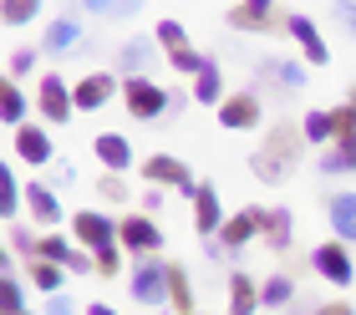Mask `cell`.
Segmentation results:
<instances>
[{
    "label": "cell",
    "mask_w": 356,
    "mask_h": 315,
    "mask_svg": "<svg viewBox=\"0 0 356 315\" xmlns=\"http://www.w3.org/2000/svg\"><path fill=\"white\" fill-rule=\"evenodd\" d=\"M300 147H305V132H300V127L275 122V127H270V138H265V147H254V153H250L254 178H265V184H285V173L296 168Z\"/></svg>",
    "instance_id": "6da1fadb"
},
{
    "label": "cell",
    "mask_w": 356,
    "mask_h": 315,
    "mask_svg": "<svg viewBox=\"0 0 356 315\" xmlns=\"http://www.w3.org/2000/svg\"><path fill=\"white\" fill-rule=\"evenodd\" d=\"M127 290H133L138 305H168V259L163 255H138L133 275H127Z\"/></svg>",
    "instance_id": "7a4b0ae2"
},
{
    "label": "cell",
    "mask_w": 356,
    "mask_h": 315,
    "mask_svg": "<svg viewBox=\"0 0 356 315\" xmlns=\"http://www.w3.org/2000/svg\"><path fill=\"white\" fill-rule=\"evenodd\" d=\"M122 107H127V118H138V122H158L168 112V92L148 76H122Z\"/></svg>",
    "instance_id": "3957f363"
},
{
    "label": "cell",
    "mask_w": 356,
    "mask_h": 315,
    "mask_svg": "<svg viewBox=\"0 0 356 315\" xmlns=\"http://www.w3.org/2000/svg\"><path fill=\"white\" fill-rule=\"evenodd\" d=\"M153 41L163 46V56H168V66H173V72H188V76H199V66L209 61V56L199 51V46H193V41L184 36V26H178V21H158Z\"/></svg>",
    "instance_id": "277c9868"
},
{
    "label": "cell",
    "mask_w": 356,
    "mask_h": 315,
    "mask_svg": "<svg viewBox=\"0 0 356 315\" xmlns=\"http://www.w3.org/2000/svg\"><path fill=\"white\" fill-rule=\"evenodd\" d=\"M143 178H148L153 188H178V193H199V178H193V168L184 158H173V153H153V158H143Z\"/></svg>",
    "instance_id": "5b68a950"
},
{
    "label": "cell",
    "mask_w": 356,
    "mask_h": 315,
    "mask_svg": "<svg viewBox=\"0 0 356 315\" xmlns=\"http://www.w3.org/2000/svg\"><path fill=\"white\" fill-rule=\"evenodd\" d=\"M36 107H41V118L51 122V127H61V122H72V112H76V102H72V87H67V76L46 72V76L36 81Z\"/></svg>",
    "instance_id": "8992f818"
},
{
    "label": "cell",
    "mask_w": 356,
    "mask_h": 315,
    "mask_svg": "<svg viewBox=\"0 0 356 315\" xmlns=\"http://www.w3.org/2000/svg\"><path fill=\"white\" fill-rule=\"evenodd\" d=\"M72 239L82 244L87 255L112 250V244H118V224H112L107 213H97V209H82V213H72Z\"/></svg>",
    "instance_id": "52a82bcc"
},
{
    "label": "cell",
    "mask_w": 356,
    "mask_h": 315,
    "mask_svg": "<svg viewBox=\"0 0 356 315\" xmlns=\"http://www.w3.org/2000/svg\"><path fill=\"white\" fill-rule=\"evenodd\" d=\"M112 97H122V76H118V72H87V76L72 87L76 112H97V107H107Z\"/></svg>",
    "instance_id": "ba28073f"
},
{
    "label": "cell",
    "mask_w": 356,
    "mask_h": 315,
    "mask_svg": "<svg viewBox=\"0 0 356 315\" xmlns=\"http://www.w3.org/2000/svg\"><path fill=\"white\" fill-rule=\"evenodd\" d=\"M118 244L127 255H158L168 239H163V229H158L148 213H127V219L118 224Z\"/></svg>",
    "instance_id": "9c48e42d"
},
{
    "label": "cell",
    "mask_w": 356,
    "mask_h": 315,
    "mask_svg": "<svg viewBox=\"0 0 356 315\" xmlns=\"http://www.w3.org/2000/svg\"><path fill=\"white\" fill-rule=\"evenodd\" d=\"M311 270H316L321 280H331V285H351V280H356V264H351V255H346L341 239L316 244V250H311Z\"/></svg>",
    "instance_id": "30bf717a"
},
{
    "label": "cell",
    "mask_w": 356,
    "mask_h": 315,
    "mask_svg": "<svg viewBox=\"0 0 356 315\" xmlns=\"http://www.w3.org/2000/svg\"><path fill=\"white\" fill-rule=\"evenodd\" d=\"M265 234V209H239V213H229V219H224V229H219V244H224V250H229V255H239V250H245V244L250 239H260Z\"/></svg>",
    "instance_id": "8fae6325"
},
{
    "label": "cell",
    "mask_w": 356,
    "mask_h": 315,
    "mask_svg": "<svg viewBox=\"0 0 356 315\" xmlns=\"http://www.w3.org/2000/svg\"><path fill=\"white\" fill-rule=\"evenodd\" d=\"M229 26L234 31H254V36H285L290 31V15H280V10H265V6H234L229 10Z\"/></svg>",
    "instance_id": "7c38bea8"
},
{
    "label": "cell",
    "mask_w": 356,
    "mask_h": 315,
    "mask_svg": "<svg viewBox=\"0 0 356 315\" xmlns=\"http://www.w3.org/2000/svg\"><path fill=\"white\" fill-rule=\"evenodd\" d=\"M219 122L229 127V132H250V127H260V97H254V87L234 92V97H224V102H219Z\"/></svg>",
    "instance_id": "4fadbf2b"
},
{
    "label": "cell",
    "mask_w": 356,
    "mask_h": 315,
    "mask_svg": "<svg viewBox=\"0 0 356 315\" xmlns=\"http://www.w3.org/2000/svg\"><path fill=\"white\" fill-rule=\"evenodd\" d=\"M285 36L300 46L305 66H326V61H331V46H326V36L316 31V21H311V15H290V31H285Z\"/></svg>",
    "instance_id": "5bb4252c"
},
{
    "label": "cell",
    "mask_w": 356,
    "mask_h": 315,
    "mask_svg": "<svg viewBox=\"0 0 356 315\" xmlns=\"http://www.w3.org/2000/svg\"><path fill=\"white\" fill-rule=\"evenodd\" d=\"M82 41H87L82 21H76V15H56V21H46L41 51H51V56H67V51H82Z\"/></svg>",
    "instance_id": "9a60e30c"
},
{
    "label": "cell",
    "mask_w": 356,
    "mask_h": 315,
    "mask_svg": "<svg viewBox=\"0 0 356 315\" xmlns=\"http://www.w3.org/2000/svg\"><path fill=\"white\" fill-rule=\"evenodd\" d=\"M26 213L36 219L41 229H56L61 219H67V209H61L56 188H46V178H36V184H26Z\"/></svg>",
    "instance_id": "2e32d148"
},
{
    "label": "cell",
    "mask_w": 356,
    "mask_h": 315,
    "mask_svg": "<svg viewBox=\"0 0 356 315\" xmlns=\"http://www.w3.org/2000/svg\"><path fill=\"white\" fill-rule=\"evenodd\" d=\"M15 158H21V163H31V168H46V163L56 158L51 132H46V127H36V122L15 127Z\"/></svg>",
    "instance_id": "e0dca14e"
},
{
    "label": "cell",
    "mask_w": 356,
    "mask_h": 315,
    "mask_svg": "<svg viewBox=\"0 0 356 315\" xmlns=\"http://www.w3.org/2000/svg\"><path fill=\"white\" fill-rule=\"evenodd\" d=\"M224 219H229V213L219 209L214 184H199V193H193V234H199V239H214L219 229H224Z\"/></svg>",
    "instance_id": "ac0fdd59"
},
{
    "label": "cell",
    "mask_w": 356,
    "mask_h": 315,
    "mask_svg": "<svg viewBox=\"0 0 356 315\" xmlns=\"http://www.w3.org/2000/svg\"><path fill=\"white\" fill-rule=\"evenodd\" d=\"M158 61V41L153 36H133L118 46V76H143Z\"/></svg>",
    "instance_id": "d6986e66"
},
{
    "label": "cell",
    "mask_w": 356,
    "mask_h": 315,
    "mask_svg": "<svg viewBox=\"0 0 356 315\" xmlns=\"http://www.w3.org/2000/svg\"><path fill=\"white\" fill-rule=\"evenodd\" d=\"M92 153H97V163H102L107 173H127L133 168V143H127L122 132H97Z\"/></svg>",
    "instance_id": "ffe728a7"
},
{
    "label": "cell",
    "mask_w": 356,
    "mask_h": 315,
    "mask_svg": "<svg viewBox=\"0 0 356 315\" xmlns=\"http://www.w3.org/2000/svg\"><path fill=\"white\" fill-rule=\"evenodd\" d=\"M260 76L280 81L285 92H300L305 81H311V66L305 61H280V56H260Z\"/></svg>",
    "instance_id": "44dd1931"
},
{
    "label": "cell",
    "mask_w": 356,
    "mask_h": 315,
    "mask_svg": "<svg viewBox=\"0 0 356 315\" xmlns=\"http://www.w3.org/2000/svg\"><path fill=\"white\" fill-rule=\"evenodd\" d=\"M331 229H336V239L341 244H356V193H331Z\"/></svg>",
    "instance_id": "7402d4cb"
},
{
    "label": "cell",
    "mask_w": 356,
    "mask_h": 315,
    "mask_svg": "<svg viewBox=\"0 0 356 315\" xmlns=\"http://www.w3.org/2000/svg\"><path fill=\"white\" fill-rule=\"evenodd\" d=\"M254 310H260V280L234 270L229 275V315H254Z\"/></svg>",
    "instance_id": "603a6c76"
},
{
    "label": "cell",
    "mask_w": 356,
    "mask_h": 315,
    "mask_svg": "<svg viewBox=\"0 0 356 315\" xmlns=\"http://www.w3.org/2000/svg\"><path fill=\"white\" fill-rule=\"evenodd\" d=\"M188 97H193V102H204V107H219V102H224V72H219V61H204V66H199Z\"/></svg>",
    "instance_id": "cb8c5ba5"
},
{
    "label": "cell",
    "mask_w": 356,
    "mask_h": 315,
    "mask_svg": "<svg viewBox=\"0 0 356 315\" xmlns=\"http://www.w3.org/2000/svg\"><path fill=\"white\" fill-rule=\"evenodd\" d=\"M26 280H31V285H36L41 295H61V285H67V270L36 255V259H26Z\"/></svg>",
    "instance_id": "d4e9b609"
},
{
    "label": "cell",
    "mask_w": 356,
    "mask_h": 315,
    "mask_svg": "<svg viewBox=\"0 0 356 315\" xmlns=\"http://www.w3.org/2000/svg\"><path fill=\"white\" fill-rule=\"evenodd\" d=\"M21 209H26V188L15 184V173L6 168V158H0V219L15 224V219H21Z\"/></svg>",
    "instance_id": "484cf974"
},
{
    "label": "cell",
    "mask_w": 356,
    "mask_h": 315,
    "mask_svg": "<svg viewBox=\"0 0 356 315\" xmlns=\"http://www.w3.org/2000/svg\"><path fill=\"white\" fill-rule=\"evenodd\" d=\"M290 239H296V219H290V209H265V244L280 255V250H290Z\"/></svg>",
    "instance_id": "4316f807"
},
{
    "label": "cell",
    "mask_w": 356,
    "mask_h": 315,
    "mask_svg": "<svg viewBox=\"0 0 356 315\" xmlns=\"http://www.w3.org/2000/svg\"><path fill=\"white\" fill-rule=\"evenodd\" d=\"M296 280H290L285 270L280 275H270V280H260V305H275V310H290V305H296Z\"/></svg>",
    "instance_id": "83f0119b"
},
{
    "label": "cell",
    "mask_w": 356,
    "mask_h": 315,
    "mask_svg": "<svg viewBox=\"0 0 356 315\" xmlns=\"http://www.w3.org/2000/svg\"><path fill=\"white\" fill-rule=\"evenodd\" d=\"M168 305L178 315H193V280L184 264H168Z\"/></svg>",
    "instance_id": "f1b7e54d"
},
{
    "label": "cell",
    "mask_w": 356,
    "mask_h": 315,
    "mask_svg": "<svg viewBox=\"0 0 356 315\" xmlns=\"http://www.w3.org/2000/svg\"><path fill=\"white\" fill-rule=\"evenodd\" d=\"M321 173H356V138L326 143V153H321Z\"/></svg>",
    "instance_id": "f546056e"
},
{
    "label": "cell",
    "mask_w": 356,
    "mask_h": 315,
    "mask_svg": "<svg viewBox=\"0 0 356 315\" xmlns=\"http://www.w3.org/2000/svg\"><path fill=\"white\" fill-rule=\"evenodd\" d=\"M36 255L67 270V259L76 255V239H72V234H56V229H41V244H36Z\"/></svg>",
    "instance_id": "4dcf8cb0"
},
{
    "label": "cell",
    "mask_w": 356,
    "mask_h": 315,
    "mask_svg": "<svg viewBox=\"0 0 356 315\" xmlns=\"http://www.w3.org/2000/svg\"><path fill=\"white\" fill-rule=\"evenodd\" d=\"M87 15H102V21H122V15H138L143 0H82Z\"/></svg>",
    "instance_id": "1f68e13d"
},
{
    "label": "cell",
    "mask_w": 356,
    "mask_h": 315,
    "mask_svg": "<svg viewBox=\"0 0 356 315\" xmlns=\"http://www.w3.org/2000/svg\"><path fill=\"white\" fill-rule=\"evenodd\" d=\"M26 107H31V102H26V92L10 81V87L0 92V122H10V127H26Z\"/></svg>",
    "instance_id": "d6a6232c"
},
{
    "label": "cell",
    "mask_w": 356,
    "mask_h": 315,
    "mask_svg": "<svg viewBox=\"0 0 356 315\" xmlns=\"http://www.w3.org/2000/svg\"><path fill=\"white\" fill-rule=\"evenodd\" d=\"M0 315H36L26 305V290L15 285V275H0Z\"/></svg>",
    "instance_id": "836d02e7"
},
{
    "label": "cell",
    "mask_w": 356,
    "mask_h": 315,
    "mask_svg": "<svg viewBox=\"0 0 356 315\" xmlns=\"http://www.w3.org/2000/svg\"><path fill=\"white\" fill-rule=\"evenodd\" d=\"M41 15V0H0V21L6 26H31Z\"/></svg>",
    "instance_id": "e575fe53"
},
{
    "label": "cell",
    "mask_w": 356,
    "mask_h": 315,
    "mask_svg": "<svg viewBox=\"0 0 356 315\" xmlns=\"http://www.w3.org/2000/svg\"><path fill=\"white\" fill-rule=\"evenodd\" d=\"M300 132H305V143H331V112L326 107H311L300 118Z\"/></svg>",
    "instance_id": "d590c367"
},
{
    "label": "cell",
    "mask_w": 356,
    "mask_h": 315,
    "mask_svg": "<svg viewBox=\"0 0 356 315\" xmlns=\"http://www.w3.org/2000/svg\"><path fill=\"white\" fill-rule=\"evenodd\" d=\"M341 138H356V107L351 102L331 107V143H341Z\"/></svg>",
    "instance_id": "8d00e7d4"
},
{
    "label": "cell",
    "mask_w": 356,
    "mask_h": 315,
    "mask_svg": "<svg viewBox=\"0 0 356 315\" xmlns=\"http://www.w3.org/2000/svg\"><path fill=\"white\" fill-rule=\"evenodd\" d=\"M36 244H41V234H31L26 224H10V250H15V255L36 259Z\"/></svg>",
    "instance_id": "74e56055"
},
{
    "label": "cell",
    "mask_w": 356,
    "mask_h": 315,
    "mask_svg": "<svg viewBox=\"0 0 356 315\" xmlns=\"http://www.w3.org/2000/svg\"><path fill=\"white\" fill-rule=\"evenodd\" d=\"M92 259H97V270H92V275H102V280L122 275V250H118V244H112V250H97Z\"/></svg>",
    "instance_id": "f35d334b"
},
{
    "label": "cell",
    "mask_w": 356,
    "mask_h": 315,
    "mask_svg": "<svg viewBox=\"0 0 356 315\" xmlns=\"http://www.w3.org/2000/svg\"><path fill=\"white\" fill-rule=\"evenodd\" d=\"M36 51H41V46H21V51L10 56V76H31V72H36Z\"/></svg>",
    "instance_id": "ab89813d"
},
{
    "label": "cell",
    "mask_w": 356,
    "mask_h": 315,
    "mask_svg": "<svg viewBox=\"0 0 356 315\" xmlns=\"http://www.w3.org/2000/svg\"><path fill=\"white\" fill-rule=\"evenodd\" d=\"M97 193H102L107 204H122V198H127V184H122V173H107L102 184H97Z\"/></svg>",
    "instance_id": "60d3db41"
},
{
    "label": "cell",
    "mask_w": 356,
    "mask_h": 315,
    "mask_svg": "<svg viewBox=\"0 0 356 315\" xmlns=\"http://www.w3.org/2000/svg\"><path fill=\"white\" fill-rule=\"evenodd\" d=\"M331 15H336V26H341L346 36H356V0H336Z\"/></svg>",
    "instance_id": "b9f144b4"
},
{
    "label": "cell",
    "mask_w": 356,
    "mask_h": 315,
    "mask_svg": "<svg viewBox=\"0 0 356 315\" xmlns=\"http://www.w3.org/2000/svg\"><path fill=\"white\" fill-rule=\"evenodd\" d=\"M46 315H82V310H76L72 295H51V300H46Z\"/></svg>",
    "instance_id": "7bdbcfd3"
},
{
    "label": "cell",
    "mask_w": 356,
    "mask_h": 315,
    "mask_svg": "<svg viewBox=\"0 0 356 315\" xmlns=\"http://www.w3.org/2000/svg\"><path fill=\"white\" fill-rule=\"evenodd\" d=\"M87 270H97V259H92V255H82V250H76V255L67 259V275H87Z\"/></svg>",
    "instance_id": "ee69618b"
},
{
    "label": "cell",
    "mask_w": 356,
    "mask_h": 315,
    "mask_svg": "<svg viewBox=\"0 0 356 315\" xmlns=\"http://www.w3.org/2000/svg\"><path fill=\"white\" fill-rule=\"evenodd\" d=\"M311 315H356V305H346V300H326V305H316Z\"/></svg>",
    "instance_id": "f6af8a7d"
},
{
    "label": "cell",
    "mask_w": 356,
    "mask_h": 315,
    "mask_svg": "<svg viewBox=\"0 0 356 315\" xmlns=\"http://www.w3.org/2000/svg\"><path fill=\"white\" fill-rule=\"evenodd\" d=\"M51 178H56V188H72V184H76V168H72V163H56Z\"/></svg>",
    "instance_id": "bcb514c9"
},
{
    "label": "cell",
    "mask_w": 356,
    "mask_h": 315,
    "mask_svg": "<svg viewBox=\"0 0 356 315\" xmlns=\"http://www.w3.org/2000/svg\"><path fill=\"white\" fill-rule=\"evenodd\" d=\"M143 209H148V213L163 209V188H148V193H143Z\"/></svg>",
    "instance_id": "7dc6e473"
},
{
    "label": "cell",
    "mask_w": 356,
    "mask_h": 315,
    "mask_svg": "<svg viewBox=\"0 0 356 315\" xmlns=\"http://www.w3.org/2000/svg\"><path fill=\"white\" fill-rule=\"evenodd\" d=\"M184 102H188V97H184V92H173V87H168V118H173V112H184Z\"/></svg>",
    "instance_id": "c3c4849f"
},
{
    "label": "cell",
    "mask_w": 356,
    "mask_h": 315,
    "mask_svg": "<svg viewBox=\"0 0 356 315\" xmlns=\"http://www.w3.org/2000/svg\"><path fill=\"white\" fill-rule=\"evenodd\" d=\"M82 315H118V310H112V305H107V300H97V305H87V310H82Z\"/></svg>",
    "instance_id": "681fc988"
},
{
    "label": "cell",
    "mask_w": 356,
    "mask_h": 315,
    "mask_svg": "<svg viewBox=\"0 0 356 315\" xmlns=\"http://www.w3.org/2000/svg\"><path fill=\"white\" fill-rule=\"evenodd\" d=\"M0 275H10V255L6 250H0Z\"/></svg>",
    "instance_id": "f907efd6"
},
{
    "label": "cell",
    "mask_w": 356,
    "mask_h": 315,
    "mask_svg": "<svg viewBox=\"0 0 356 315\" xmlns=\"http://www.w3.org/2000/svg\"><path fill=\"white\" fill-rule=\"evenodd\" d=\"M239 6H265V10H270V6H275V0H239Z\"/></svg>",
    "instance_id": "816d5d0a"
},
{
    "label": "cell",
    "mask_w": 356,
    "mask_h": 315,
    "mask_svg": "<svg viewBox=\"0 0 356 315\" xmlns=\"http://www.w3.org/2000/svg\"><path fill=\"white\" fill-rule=\"evenodd\" d=\"M10 81H15V76H6V72H0V92H6V87H10Z\"/></svg>",
    "instance_id": "f5cc1de1"
},
{
    "label": "cell",
    "mask_w": 356,
    "mask_h": 315,
    "mask_svg": "<svg viewBox=\"0 0 356 315\" xmlns=\"http://www.w3.org/2000/svg\"><path fill=\"white\" fill-rule=\"evenodd\" d=\"M346 102H351V107H356V81H351V92H346Z\"/></svg>",
    "instance_id": "db71d44e"
},
{
    "label": "cell",
    "mask_w": 356,
    "mask_h": 315,
    "mask_svg": "<svg viewBox=\"0 0 356 315\" xmlns=\"http://www.w3.org/2000/svg\"><path fill=\"white\" fill-rule=\"evenodd\" d=\"M290 315H311V310H300V305H290Z\"/></svg>",
    "instance_id": "11a10c76"
},
{
    "label": "cell",
    "mask_w": 356,
    "mask_h": 315,
    "mask_svg": "<svg viewBox=\"0 0 356 315\" xmlns=\"http://www.w3.org/2000/svg\"><path fill=\"white\" fill-rule=\"evenodd\" d=\"M193 315H204V310H193Z\"/></svg>",
    "instance_id": "9f6ffc18"
}]
</instances>
